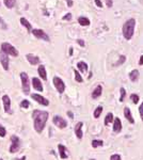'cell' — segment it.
<instances>
[{
	"instance_id": "obj_36",
	"label": "cell",
	"mask_w": 143,
	"mask_h": 160,
	"mask_svg": "<svg viewBox=\"0 0 143 160\" xmlns=\"http://www.w3.org/2000/svg\"><path fill=\"white\" fill-rule=\"evenodd\" d=\"M139 114H140L141 119L143 121V101H142V104L139 106Z\"/></svg>"
},
{
	"instance_id": "obj_7",
	"label": "cell",
	"mask_w": 143,
	"mask_h": 160,
	"mask_svg": "<svg viewBox=\"0 0 143 160\" xmlns=\"http://www.w3.org/2000/svg\"><path fill=\"white\" fill-rule=\"evenodd\" d=\"M53 123L56 125L58 128H60V129H64V128H66L67 127V122L65 121V119L60 115H55L53 119Z\"/></svg>"
},
{
	"instance_id": "obj_23",
	"label": "cell",
	"mask_w": 143,
	"mask_h": 160,
	"mask_svg": "<svg viewBox=\"0 0 143 160\" xmlns=\"http://www.w3.org/2000/svg\"><path fill=\"white\" fill-rule=\"evenodd\" d=\"M78 22H79L80 26L86 27L90 25V19L88 17H84V16H80V17H78Z\"/></svg>"
},
{
	"instance_id": "obj_16",
	"label": "cell",
	"mask_w": 143,
	"mask_h": 160,
	"mask_svg": "<svg viewBox=\"0 0 143 160\" xmlns=\"http://www.w3.org/2000/svg\"><path fill=\"white\" fill-rule=\"evenodd\" d=\"M124 116H125V119H127L130 124H135V119L132 117V111H130V109L128 108V107L124 108Z\"/></svg>"
},
{
	"instance_id": "obj_34",
	"label": "cell",
	"mask_w": 143,
	"mask_h": 160,
	"mask_svg": "<svg viewBox=\"0 0 143 160\" xmlns=\"http://www.w3.org/2000/svg\"><path fill=\"white\" fill-rule=\"evenodd\" d=\"M110 160H122V157L119 154H113L110 156Z\"/></svg>"
},
{
	"instance_id": "obj_2",
	"label": "cell",
	"mask_w": 143,
	"mask_h": 160,
	"mask_svg": "<svg viewBox=\"0 0 143 160\" xmlns=\"http://www.w3.org/2000/svg\"><path fill=\"white\" fill-rule=\"evenodd\" d=\"M135 27H136V19L135 18H129L127 19L125 24L123 25V36L125 37V40H132V37L134 36V32H135Z\"/></svg>"
},
{
	"instance_id": "obj_27",
	"label": "cell",
	"mask_w": 143,
	"mask_h": 160,
	"mask_svg": "<svg viewBox=\"0 0 143 160\" xmlns=\"http://www.w3.org/2000/svg\"><path fill=\"white\" fill-rule=\"evenodd\" d=\"M91 144H92V147L96 149V147H99V146L104 145V141L103 140H93Z\"/></svg>"
},
{
	"instance_id": "obj_13",
	"label": "cell",
	"mask_w": 143,
	"mask_h": 160,
	"mask_svg": "<svg viewBox=\"0 0 143 160\" xmlns=\"http://www.w3.org/2000/svg\"><path fill=\"white\" fill-rule=\"evenodd\" d=\"M113 131L115 134H119L122 131V122H121L120 117H114V121H113V127H112Z\"/></svg>"
},
{
	"instance_id": "obj_37",
	"label": "cell",
	"mask_w": 143,
	"mask_h": 160,
	"mask_svg": "<svg viewBox=\"0 0 143 160\" xmlns=\"http://www.w3.org/2000/svg\"><path fill=\"white\" fill-rule=\"evenodd\" d=\"M106 4H107V7H112V5H113L112 0H106Z\"/></svg>"
},
{
	"instance_id": "obj_21",
	"label": "cell",
	"mask_w": 143,
	"mask_h": 160,
	"mask_svg": "<svg viewBox=\"0 0 143 160\" xmlns=\"http://www.w3.org/2000/svg\"><path fill=\"white\" fill-rule=\"evenodd\" d=\"M19 22H20V24H22V25H23V26L25 27L27 30H28V32H32V30H33L32 29V26H31V24L28 22L25 17H22V18L19 19Z\"/></svg>"
},
{
	"instance_id": "obj_19",
	"label": "cell",
	"mask_w": 143,
	"mask_h": 160,
	"mask_svg": "<svg viewBox=\"0 0 143 160\" xmlns=\"http://www.w3.org/2000/svg\"><path fill=\"white\" fill-rule=\"evenodd\" d=\"M139 77H140V73L138 70H134V71H132L129 73V79H130V81L132 82L138 81Z\"/></svg>"
},
{
	"instance_id": "obj_43",
	"label": "cell",
	"mask_w": 143,
	"mask_h": 160,
	"mask_svg": "<svg viewBox=\"0 0 143 160\" xmlns=\"http://www.w3.org/2000/svg\"><path fill=\"white\" fill-rule=\"evenodd\" d=\"M67 115L71 117V119H73L74 117V114H73V112H71V111H67Z\"/></svg>"
},
{
	"instance_id": "obj_44",
	"label": "cell",
	"mask_w": 143,
	"mask_h": 160,
	"mask_svg": "<svg viewBox=\"0 0 143 160\" xmlns=\"http://www.w3.org/2000/svg\"><path fill=\"white\" fill-rule=\"evenodd\" d=\"M69 55H71V56L73 55V48H72V47L69 48Z\"/></svg>"
},
{
	"instance_id": "obj_20",
	"label": "cell",
	"mask_w": 143,
	"mask_h": 160,
	"mask_svg": "<svg viewBox=\"0 0 143 160\" xmlns=\"http://www.w3.org/2000/svg\"><path fill=\"white\" fill-rule=\"evenodd\" d=\"M77 68H78V71L80 72V73H87L88 72V68H89V66H88V64L86 63V62H83V61H80V62H78L77 63Z\"/></svg>"
},
{
	"instance_id": "obj_30",
	"label": "cell",
	"mask_w": 143,
	"mask_h": 160,
	"mask_svg": "<svg viewBox=\"0 0 143 160\" xmlns=\"http://www.w3.org/2000/svg\"><path fill=\"white\" fill-rule=\"evenodd\" d=\"M130 101H132L134 104H138V103H139V101H140L139 95H137V94L132 93V95H130Z\"/></svg>"
},
{
	"instance_id": "obj_24",
	"label": "cell",
	"mask_w": 143,
	"mask_h": 160,
	"mask_svg": "<svg viewBox=\"0 0 143 160\" xmlns=\"http://www.w3.org/2000/svg\"><path fill=\"white\" fill-rule=\"evenodd\" d=\"M113 121H114V116H113V114L111 113V112H109V113H108V114L106 115L104 123H105L106 126H108L110 123H113Z\"/></svg>"
},
{
	"instance_id": "obj_45",
	"label": "cell",
	"mask_w": 143,
	"mask_h": 160,
	"mask_svg": "<svg viewBox=\"0 0 143 160\" xmlns=\"http://www.w3.org/2000/svg\"><path fill=\"white\" fill-rule=\"evenodd\" d=\"M19 160H26V156H24L23 158H22V159H19Z\"/></svg>"
},
{
	"instance_id": "obj_38",
	"label": "cell",
	"mask_w": 143,
	"mask_h": 160,
	"mask_svg": "<svg viewBox=\"0 0 143 160\" xmlns=\"http://www.w3.org/2000/svg\"><path fill=\"white\" fill-rule=\"evenodd\" d=\"M94 1H95V4H96L98 7H101V9H102V7H103L102 1H101V0H94Z\"/></svg>"
},
{
	"instance_id": "obj_17",
	"label": "cell",
	"mask_w": 143,
	"mask_h": 160,
	"mask_svg": "<svg viewBox=\"0 0 143 160\" xmlns=\"http://www.w3.org/2000/svg\"><path fill=\"white\" fill-rule=\"evenodd\" d=\"M58 149H59V155H60L61 159H66L68 157L66 147L64 145H62V144H59V145H58Z\"/></svg>"
},
{
	"instance_id": "obj_9",
	"label": "cell",
	"mask_w": 143,
	"mask_h": 160,
	"mask_svg": "<svg viewBox=\"0 0 143 160\" xmlns=\"http://www.w3.org/2000/svg\"><path fill=\"white\" fill-rule=\"evenodd\" d=\"M0 63L2 65L4 71H9L10 68V59H9V55H7L5 52L0 51Z\"/></svg>"
},
{
	"instance_id": "obj_14",
	"label": "cell",
	"mask_w": 143,
	"mask_h": 160,
	"mask_svg": "<svg viewBox=\"0 0 143 160\" xmlns=\"http://www.w3.org/2000/svg\"><path fill=\"white\" fill-rule=\"evenodd\" d=\"M26 58H27V61L31 64V65H38L40 63V58L38 56H34L32 53H28L26 55Z\"/></svg>"
},
{
	"instance_id": "obj_12",
	"label": "cell",
	"mask_w": 143,
	"mask_h": 160,
	"mask_svg": "<svg viewBox=\"0 0 143 160\" xmlns=\"http://www.w3.org/2000/svg\"><path fill=\"white\" fill-rule=\"evenodd\" d=\"M82 126H83L82 122H78V123L76 124L75 128H74V131H75L76 137H77V139H79V140H81V139H82V137H83Z\"/></svg>"
},
{
	"instance_id": "obj_42",
	"label": "cell",
	"mask_w": 143,
	"mask_h": 160,
	"mask_svg": "<svg viewBox=\"0 0 143 160\" xmlns=\"http://www.w3.org/2000/svg\"><path fill=\"white\" fill-rule=\"evenodd\" d=\"M139 65H143V55L140 57V60H139Z\"/></svg>"
},
{
	"instance_id": "obj_1",
	"label": "cell",
	"mask_w": 143,
	"mask_h": 160,
	"mask_svg": "<svg viewBox=\"0 0 143 160\" xmlns=\"http://www.w3.org/2000/svg\"><path fill=\"white\" fill-rule=\"evenodd\" d=\"M49 113L46 111H41V110H34L32 113V117H33V126L34 130L38 134H42V131L44 130L45 125L48 121Z\"/></svg>"
},
{
	"instance_id": "obj_40",
	"label": "cell",
	"mask_w": 143,
	"mask_h": 160,
	"mask_svg": "<svg viewBox=\"0 0 143 160\" xmlns=\"http://www.w3.org/2000/svg\"><path fill=\"white\" fill-rule=\"evenodd\" d=\"M0 25L3 27V28H7V26H5V22H4V20L1 17H0Z\"/></svg>"
},
{
	"instance_id": "obj_29",
	"label": "cell",
	"mask_w": 143,
	"mask_h": 160,
	"mask_svg": "<svg viewBox=\"0 0 143 160\" xmlns=\"http://www.w3.org/2000/svg\"><path fill=\"white\" fill-rule=\"evenodd\" d=\"M120 93H121V96H120V101L121 103H123L125 99V97H126V90L124 88H121L120 89Z\"/></svg>"
},
{
	"instance_id": "obj_8",
	"label": "cell",
	"mask_w": 143,
	"mask_h": 160,
	"mask_svg": "<svg viewBox=\"0 0 143 160\" xmlns=\"http://www.w3.org/2000/svg\"><path fill=\"white\" fill-rule=\"evenodd\" d=\"M31 33L33 34L34 36L36 37V38H41V40H44V41H46V42L50 41V38H49V36H48V34L46 33L44 30H42V29H33Z\"/></svg>"
},
{
	"instance_id": "obj_10",
	"label": "cell",
	"mask_w": 143,
	"mask_h": 160,
	"mask_svg": "<svg viewBox=\"0 0 143 160\" xmlns=\"http://www.w3.org/2000/svg\"><path fill=\"white\" fill-rule=\"evenodd\" d=\"M31 97H32V99H34V101H36V103H38V104L42 105V106H44V107H47V106L49 105L48 99H47V98H45L44 96L40 95V94H32V95H31Z\"/></svg>"
},
{
	"instance_id": "obj_31",
	"label": "cell",
	"mask_w": 143,
	"mask_h": 160,
	"mask_svg": "<svg viewBox=\"0 0 143 160\" xmlns=\"http://www.w3.org/2000/svg\"><path fill=\"white\" fill-rule=\"evenodd\" d=\"M29 106H30V103H29V101H27V99H24V101L20 103V108L27 109V108H29Z\"/></svg>"
},
{
	"instance_id": "obj_46",
	"label": "cell",
	"mask_w": 143,
	"mask_h": 160,
	"mask_svg": "<svg viewBox=\"0 0 143 160\" xmlns=\"http://www.w3.org/2000/svg\"><path fill=\"white\" fill-rule=\"evenodd\" d=\"M0 160H3V159H2V158H0Z\"/></svg>"
},
{
	"instance_id": "obj_35",
	"label": "cell",
	"mask_w": 143,
	"mask_h": 160,
	"mask_svg": "<svg viewBox=\"0 0 143 160\" xmlns=\"http://www.w3.org/2000/svg\"><path fill=\"white\" fill-rule=\"evenodd\" d=\"M72 18H73V15H72L71 13H67V14L64 15L63 17H62V19H63V20H71Z\"/></svg>"
},
{
	"instance_id": "obj_4",
	"label": "cell",
	"mask_w": 143,
	"mask_h": 160,
	"mask_svg": "<svg viewBox=\"0 0 143 160\" xmlns=\"http://www.w3.org/2000/svg\"><path fill=\"white\" fill-rule=\"evenodd\" d=\"M1 51L5 52L7 55L12 57H17L18 56V50L13 46V45L9 44V43H2L1 44Z\"/></svg>"
},
{
	"instance_id": "obj_6",
	"label": "cell",
	"mask_w": 143,
	"mask_h": 160,
	"mask_svg": "<svg viewBox=\"0 0 143 160\" xmlns=\"http://www.w3.org/2000/svg\"><path fill=\"white\" fill-rule=\"evenodd\" d=\"M53 86L55 88L57 89V91L59 92L60 94H62L65 91V83L60 77H58V76H55L53 79Z\"/></svg>"
},
{
	"instance_id": "obj_3",
	"label": "cell",
	"mask_w": 143,
	"mask_h": 160,
	"mask_svg": "<svg viewBox=\"0 0 143 160\" xmlns=\"http://www.w3.org/2000/svg\"><path fill=\"white\" fill-rule=\"evenodd\" d=\"M20 81H22V89H23L24 94L28 95L30 93V79L26 72L20 73Z\"/></svg>"
},
{
	"instance_id": "obj_39",
	"label": "cell",
	"mask_w": 143,
	"mask_h": 160,
	"mask_svg": "<svg viewBox=\"0 0 143 160\" xmlns=\"http://www.w3.org/2000/svg\"><path fill=\"white\" fill-rule=\"evenodd\" d=\"M77 43H78V45H79V46H81V47H84V41H83V40H77Z\"/></svg>"
},
{
	"instance_id": "obj_32",
	"label": "cell",
	"mask_w": 143,
	"mask_h": 160,
	"mask_svg": "<svg viewBox=\"0 0 143 160\" xmlns=\"http://www.w3.org/2000/svg\"><path fill=\"white\" fill-rule=\"evenodd\" d=\"M125 61H126V57H125V56H121L120 59H119V61H117V63H115V66H120V65H122V64L124 63Z\"/></svg>"
},
{
	"instance_id": "obj_25",
	"label": "cell",
	"mask_w": 143,
	"mask_h": 160,
	"mask_svg": "<svg viewBox=\"0 0 143 160\" xmlns=\"http://www.w3.org/2000/svg\"><path fill=\"white\" fill-rule=\"evenodd\" d=\"M3 2H4V5L8 7V9H13V7H15L16 0H3Z\"/></svg>"
},
{
	"instance_id": "obj_15",
	"label": "cell",
	"mask_w": 143,
	"mask_h": 160,
	"mask_svg": "<svg viewBox=\"0 0 143 160\" xmlns=\"http://www.w3.org/2000/svg\"><path fill=\"white\" fill-rule=\"evenodd\" d=\"M32 86H33L34 90L38 91V92H43V84H42L41 80L36 77L32 78Z\"/></svg>"
},
{
	"instance_id": "obj_41",
	"label": "cell",
	"mask_w": 143,
	"mask_h": 160,
	"mask_svg": "<svg viewBox=\"0 0 143 160\" xmlns=\"http://www.w3.org/2000/svg\"><path fill=\"white\" fill-rule=\"evenodd\" d=\"M66 2H67L68 7H73V3H74V2H73V0H67Z\"/></svg>"
},
{
	"instance_id": "obj_26",
	"label": "cell",
	"mask_w": 143,
	"mask_h": 160,
	"mask_svg": "<svg viewBox=\"0 0 143 160\" xmlns=\"http://www.w3.org/2000/svg\"><path fill=\"white\" fill-rule=\"evenodd\" d=\"M102 113H103V107H102V106H98L97 108L94 110V113H93V115H94L95 119H98L99 116L102 115Z\"/></svg>"
},
{
	"instance_id": "obj_28",
	"label": "cell",
	"mask_w": 143,
	"mask_h": 160,
	"mask_svg": "<svg viewBox=\"0 0 143 160\" xmlns=\"http://www.w3.org/2000/svg\"><path fill=\"white\" fill-rule=\"evenodd\" d=\"M74 74H75V80L77 82H79V83H82L83 82V78H82V76L80 75V73L77 70H75L74 71Z\"/></svg>"
},
{
	"instance_id": "obj_11",
	"label": "cell",
	"mask_w": 143,
	"mask_h": 160,
	"mask_svg": "<svg viewBox=\"0 0 143 160\" xmlns=\"http://www.w3.org/2000/svg\"><path fill=\"white\" fill-rule=\"evenodd\" d=\"M2 104H3V109L5 113H9L11 114L12 110H11V98L9 95H3L2 97Z\"/></svg>"
},
{
	"instance_id": "obj_22",
	"label": "cell",
	"mask_w": 143,
	"mask_h": 160,
	"mask_svg": "<svg viewBox=\"0 0 143 160\" xmlns=\"http://www.w3.org/2000/svg\"><path fill=\"white\" fill-rule=\"evenodd\" d=\"M38 73L40 75V77H41L43 80H47V73H46V68L44 65H40L38 68Z\"/></svg>"
},
{
	"instance_id": "obj_18",
	"label": "cell",
	"mask_w": 143,
	"mask_h": 160,
	"mask_svg": "<svg viewBox=\"0 0 143 160\" xmlns=\"http://www.w3.org/2000/svg\"><path fill=\"white\" fill-rule=\"evenodd\" d=\"M103 93V86L101 84H98L94 90H93V92H92V98L93 99H97L98 97L102 95Z\"/></svg>"
},
{
	"instance_id": "obj_5",
	"label": "cell",
	"mask_w": 143,
	"mask_h": 160,
	"mask_svg": "<svg viewBox=\"0 0 143 160\" xmlns=\"http://www.w3.org/2000/svg\"><path fill=\"white\" fill-rule=\"evenodd\" d=\"M11 146H10V153L11 154H15L19 151V147H20V140L17 136L13 134L11 137Z\"/></svg>"
},
{
	"instance_id": "obj_33",
	"label": "cell",
	"mask_w": 143,
	"mask_h": 160,
	"mask_svg": "<svg viewBox=\"0 0 143 160\" xmlns=\"http://www.w3.org/2000/svg\"><path fill=\"white\" fill-rule=\"evenodd\" d=\"M5 136H7V129L0 124V137L3 138V137H5Z\"/></svg>"
}]
</instances>
